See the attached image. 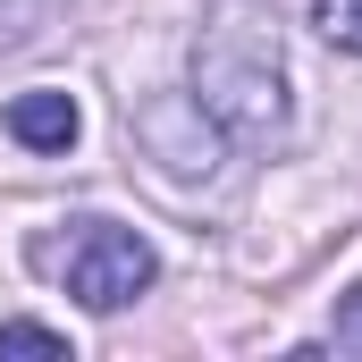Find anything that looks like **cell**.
I'll list each match as a JSON object with an SVG mask.
<instances>
[{
    "mask_svg": "<svg viewBox=\"0 0 362 362\" xmlns=\"http://www.w3.org/2000/svg\"><path fill=\"white\" fill-rule=\"evenodd\" d=\"M25 152H68L76 135H85V110H76V93H59V85H34V93H17L8 101V118H0Z\"/></svg>",
    "mask_w": 362,
    "mask_h": 362,
    "instance_id": "cell-4",
    "label": "cell"
},
{
    "mask_svg": "<svg viewBox=\"0 0 362 362\" xmlns=\"http://www.w3.org/2000/svg\"><path fill=\"white\" fill-rule=\"evenodd\" d=\"M194 101L219 118L228 144H278L286 135V68L253 25H219L194 42Z\"/></svg>",
    "mask_w": 362,
    "mask_h": 362,
    "instance_id": "cell-1",
    "label": "cell"
},
{
    "mask_svg": "<svg viewBox=\"0 0 362 362\" xmlns=\"http://www.w3.org/2000/svg\"><path fill=\"white\" fill-rule=\"evenodd\" d=\"M329 337H337V354H362V286L337 295V320H329Z\"/></svg>",
    "mask_w": 362,
    "mask_h": 362,
    "instance_id": "cell-7",
    "label": "cell"
},
{
    "mask_svg": "<svg viewBox=\"0 0 362 362\" xmlns=\"http://www.w3.org/2000/svg\"><path fill=\"white\" fill-rule=\"evenodd\" d=\"M0 354H42V362H68V337L51 320H0Z\"/></svg>",
    "mask_w": 362,
    "mask_h": 362,
    "instance_id": "cell-5",
    "label": "cell"
},
{
    "mask_svg": "<svg viewBox=\"0 0 362 362\" xmlns=\"http://www.w3.org/2000/svg\"><path fill=\"white\" fill-rule=\"evenodd\" d=\"M312 25H320L337 51H362V0H312Z\"/></svg>",
    "mask_w": 362,
    "mask_h": 362,
    "instance_id": "cell-6",
    "label": "cell"
},
{
    "mask_svg": "<svg viewBox=\"0 0 362 362\" xmlns=\"http://www.w3.org/2000/svg\"><path fill=\"white\" fill-rule=\"evenodd\" d=\"M135 135H144V152L169 169L177 185H194V177H211L219 169V118L194 101V93H152L144 110H135Z\"/></svg>",
    "mask_w": 362,
    "mask_h": 362,
    "instance_id": "cell-3",
    "label": "cell"
},
{
    "mask_svg": "<svg viewBox=\"0 0 362 362\" xmlns=\"http://www.w3.org/2000/svg\"><path fill=\"white\" fill-rule=\"evenodd\" d=\"M42 262L68 278V295H76L85 312H127V303L160 278V253H152L135 228H118V219H76V236L51 245Z\"/></svg>",
    "mask_w": 362,
    "mask_h": 362,
    "instance_id": "cell-2",
    "label": "cell"
}]
</instances>
